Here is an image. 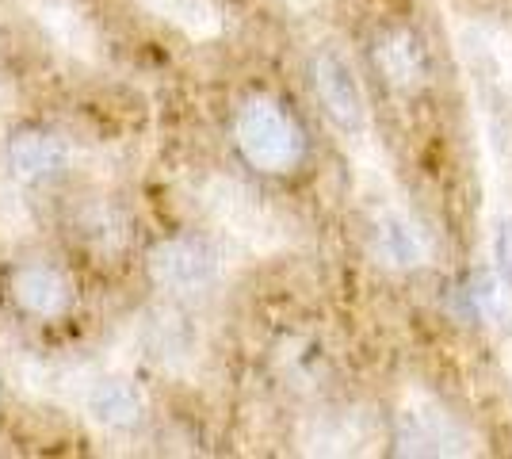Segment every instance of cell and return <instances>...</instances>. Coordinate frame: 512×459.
<instances>
[{
  "label": "cell",
  "instance_id": "obj_1",
  "mask_svg": "<svg viewBox=\"0 0 512 459\" xmlns=\"http://www.w3.org/2000/svg\"><path fill=\"white\" fill-rule=\"evenodd\" d=\"M356 157V176H360V199L367 211V245L375 253V261L386 268H421L428 261V241L421 234L417 219L409 215L402 196L394 192L390 173L383 169L375 146L371 150L352 153Z\"/></svg>",
  "mask_w": 512,
  "mask_h": 459
},
{
  "label": "cell",
  "instance_id": "obj_2",
  "mask_svg": "<svg viewBox=\"0 0 512 459\" xmlns=\"http://www.w3.org/2000/svg\"><path fill=\"white\" fill-rule=\"evenodd\" d=\"M310 85L329 127L352 153L371 150V104L352 58L337 43H318L310 54Z\"/></svg>",
  "mask_w": 512,
  "mask_h": 459
},
{
  "label": "cell",
  "instance_id": "obj_3",
  "mask_svg": "<svg viewBox=\"0 0 512 459\" xmlns=\"http://www.w3.org/2000/svg\"><path fill=\"white\" fill-rule=\"evenodd\" d=\"M234 138L241 157L260 173H291L302 161V131L299 123L268 96H253L237 111Z\"/></svg>",
  "mask_w": 512,
  "mask_h": 459
},
{
  "label": "cell",
  "instance_id": "obj_4",
  "mask_svg": "<svg viewBox=\"0 0 512 459\" xmlns=\"http://www.w3.org/2000/svg\"><path fill=\"white\" fill-rule=\"evenodd\" d=\"M150 280L169 295L180 299H195L207 295L211 287H218V280L226 276V261L222 249L207 238H169L157 241L150 249Z\"/></svg>",
  "mask_w": 512,
  "mask_h": 459
},
{
  "label": "cell",
  "instance_id": "obj_5",
  "mask_svg": "<svg viewBox=\"0 0 512 459\" xmlns=\"http://www.w3.org/2000/svg\"><path fill=\"white\" fill-rule=\"evenodd\" d=\"M203 207L226 234H234L237 241H245L256 253H268L283 245V226L279 219L260 203V196H253L245 184L237 180H222L214 176L203 188Z\"/></svg>",
  "mask_w": 512,
  "mask_h": 459
},
{
  "label": "cell",
  "instance_id": "obj_6",
  "mask_svg": "<svg viewBox=\"0 0 512 459\" xmlns=\"http://www.w3.org/2000/svg\"><path fill=\"white\" fill-rule=\"evenodd\" d=\"M398 448L409 456H455L474 452V437L428 394H409L398 410Z\"/></svg>",
  "mask_w": 512,
  "mask_h": 459
},
{
  "label": "cell",
  "instance_id": "obj_7",
  "mask_svg": "<svg viewBox=\"0 0 512 459\" xmlns=\"http://www.w3.org/2000/svg\"><path fill=\"white\" fill-rule=\"evenodd\" d=\"M81 410L92 425L107 433H130L146 417V394L138 391L130 379L119 375H96L81 387Z\"/></svg>",
  "mask_w": 512,
  "mask_h": 459
},
{
  "label": "cell",
  "instance_id": "obj_8",
  "mask_svg": "<svg viewBox=\"0 0 512 459\" xmlns=\"http://www.w3.org/2000/svg\"><path fill=\"white\" fill-rule=\"evenodd\" d=\"M4 169L12 180L20 184H31V188H43V184H54L69 173V150H65L62 138L43 131H23L8 142L4 150Z\"/></svg>",
  "mask_w": 512,
  "mask_h": 459
},
{
  "label": "cell",
  "instance_id": "obj_9",
  "mask_svg": "<svg viewBox=\"0 0 512 459\" xmlns=\"http://www.w3.org/2000/svg\"><path fill=\"white\" fill-rule=\"evenodd\" d=\"M12 299L35 318H58L73 303V284L54 264H23L12 276Z\"/></svg>",
  "mask_w": 512,
  "mask_h": 459
},
{
  "label": "cell",
  "instance_id": "obj_10",
  "mask_svg": "<svg viewBox=\"0 0 512 459\" xmlns=\"http://www.w3.org/2000/svg\"><path fill=\"white\" fill-rule=\"evenodd\" d=\"M142 349L150 352L157 364L165 368H180L188 364L199 349V337L195 329L188 326L184 314H172V310H157L142 322Z\"/></svg>",
  "mask_w": 512,
  "mask_h": 459
},
{
  "label": "cell",
  "instance_id": "obj_11",
  "mask_svg": "<svg viewBox=\"0 0 512 459\" xmlns=\"http://www.w3.org/2000/svg\"><path fill=\"white\" fill-rule=\"evenodd\" d=\"M375 62L383 66L390 85H421L428 77V54L421 39H413L409 31H390L375 46Z\"/></svg>",
  "mask_w": 512,
  "mask_h": 459
},
{
  "label": "cell",
  "instance_id": "obj_12",
  "mask_svg": "<svg viewBox=\"0 0 512 459\" xmlns=\"http://www.w3.org/2000/svg\"><path fill=\"white\" fill-rule=\"evenodd\" d=\"M153 12H161L192 39H214L222 31V8L214 0H146Z\"/></svg>",
  "mask_w": 512,
  "mask_h": 459
},
{
  "label": "cell",
  "instance_id": "obj_13",
  "mask_svg": "<svg viewBox=\"0 0 512 459\" xmlns=\"http://www.w3.org/2000/svg\"><path fill=\"white\" fill-rule=\"evenodd\" d=\"M39 20L58 35V43L65 50H77V54H88V46H92V35H88V27L81 23L77 12H69V8H54V4H39Z\"/></svg>",
  "mask_w": 512,
  "mask_h": 459
},
{
  "label": "cell",
  "instance_id": "obj_14",
  "mask_svg": "<svg viewBox=\"0 0 512 459\" xmlns=\"http://www.w3.org/2000/svg\"><path fill=\"white\" fill-rule=\"evenodd\" d=\"M287 4H295V8H310L314 0H287Z\"/></svg>",
  "mask_w": 512,
  "mask_h": 459
}]
</instances>
